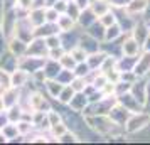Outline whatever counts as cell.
<instances>
[{"label": "cell", "instance_id": "obj_28", "mask_svg": "<svg viewBox=\"0 0 150 145\" xmlns=\"http://www.w3.org/2000/svg\"><path fill=\"white\" fill-rule=\"evenodd\" d=\"M122 35H123V30L116 22L105 29V41H116V39L122 37Z\"/></svg>", "mask_w": 150, "mask_h": 145}, {"label": "cell", "instance_id": "obj_41", "mask_svg": "<svg viewBox=\"0 0 150 145\" xmlns=\"http://www.w3.org/2000/svg\"><path fill=\"white\" fill-rule=\"evenodd\" d=\"M69 84H71V88H73L74 91H83L84 90V86L88 84V81H86L84 78H81V76H74L73 78V81H71Z\"/></svg>", "mask_w": 150, "mask_h": 145}, {"label": "cell", "instance_id": "obj_42", "mask_svg": "<svg viewBox=\"0 0 150 145\" xmlns=\"http://www.w3.org/2000/svg\"><path fill=\"white\" fill-rule=\"evenodd\" d=\"M66 51L61 47V46H57V47H51L47 51V57H51V59H56V61H59L62 57V54H64Z\"/></svg>", "mask_w": 150, "mask_h": 145}, {"label": "cell", "instance_id": "obj_6", "mask_svg": "<svg viewBox=\"0 0 150 145\" xmlns=\"http://www.w3.org/2000/svg\"><path fill=\"white\" fill-rule=\"evenodd\" d=\"M83 32H78V29H71V30H64V32H59V37H61V47L68 52L73 47H76L79 44V37H81Z\"/></svg>", "mask_w": 150, "mask_h": 145}, {"label": "cell", "instance_id": "obj_26", "mask_svg": "<svg viewBox=\"0 0 150 145\" xmlns=\"http://www.w3.org/2000/svg\"><path fill=\"white\" fill-rule=\"evenodd\" d=\"M147 4H149L147 0H130L127 4V7H125V12H128L130 15H135L138 12H145Z\"/></svg>", "mask_w": 150, "mask_h": 145}, {"label": "cell", "instance_id": "obj_13", "mask_svg": "<svg viewBox=\"0 0 150 145\" xmlns=\"http://www.w3.org/2000/svg\"><path fill=\"white\" fill-rule=\"evenodd\" d=\"M116 101L122 105V106H125L127 110H130L132 113H135L137 110H140V108H142V105L138 103V100H137L130 91L122 93V95H116Z\"/></svg>", "mask_w": 150, "mask_h": 145}, {"label": "cell", "instance_id": "obj_23", "mask_svg": "<svg viewBox=\"0 0 150 145\" xmlns=\"http://www.w3.org/2000/svg\"><path fill=\"white\" fill-rule=\"evenodd\" d=\"M62 86H64V84H61L59 81H56V79H44V83H42V88L46 91V95H47L49 98H52V100L57 98V95H59L61 90H62Z\"/></svg>", "mask_w": 150, "mask_h": 145}, {"label": "cell", "instance_id": "obj_2", "mask_svg": "<svg viewBox=\"0 0 150 145\" xmlns=\"http://www.w3.org/2000/svg\"><path fill=\"white\" fill-rule=\"evenodd\" d=\"M29 105L32 111H49L52 108L47 95H44L41 90H32L29 93Z\"/></svg>", "mask_w": 150, "mask_h": 145}, {"label": "cell", "instance_id": "obj_5", "mask_svg": "<svg viewBox=\"0 0 150 145\" xmlns=\"http://www.w3.org/2000/svg\"><path fill=\"white\" fill-rule=\"evenodd\" d=\"M47 44H46V39L44 37H32L30 41L27 42V52L29 56H37V57H47Z\"/></svg>", "mask_w": 150, "mask_h": 145}, {"label": "cell", "instance_id": "obj_24", "mask_svg": "<svg viewBox=\"0 0 150 145\" xmlns=\"http://www.w3.org/2000/svg\"><path fill=\"white\" fill-rule=\"evenodd\" d=\"M89 8L95 12L96 17H101L103 14H106L108 10H111V5H110L108 0H91Z\"/></svg>", "mask_w": 150, "mask_h": 145}, {"label": "cell", "instance_id": "obj_55", "mask_svg": "<svg viewBox=\"0 0 150 145\" xmlns=\"http://www.w3.org/2000/svg\"><path fill=\"white\" fill-rule=\"evenodd\" d=\"M0 111H5V106H4V101H2V98H0Z\"/></svg>", "mask_w": 150, "mask_h": 145}, {"label": "cell", "instance_id": "obj_20", "mask_svg": "<svg viewBox=\"0 0 150 145\" xmlns=\"http://www.w3.org/2000/svg\"><path fill=\"white\" fill-rule=\"evenodd\" d=\"M105 29H106V27H105L98 19H96L91 25H88V27L84 29V32H86L88 35H91V37H95L96 41L103 42V41H105Z\"/></svg>", "mask_w": 150, "mask_h": 145}, {"label": "cell", "instance_id": "obj_53", "mask_svg": "<svg viewBox=\"0 0 150 145\" xmlns=\"http://www.w3.org/2000/svg\"><path fill=\"white\" fill-rule=\"evenodd\" d=\"M54 2H57V0H46V7H51Z\"/></svg>", "mask_w": 150, "mask_h": 145}, {"label": "cell", "instance_id": "obj_1", "mask_svg": "<svg viewBox=\"0 0 150 145\" xmlns=\"http://www.w3.org/2000/svg\"><path fill=\"white\" fill-rule=\"evenodd\" d=\"M150 125V113H143V111H135L132 113L127 120V123L123 125V128L127 133H137V132L143 130L145 127Z\"/></svg>", "mask_w": 150, "mask_h": 145}, {"label": "cell", "instance_id": "obj_34", "mask_svg": "<svg viewBox=\"0 0 150 145\" xmlns=\"http://www.w3.org/2000/svg\"><path fill=\"white\" fill-rule=\"evenodd\" d=\"M73 78H74V73H73V69H64L62 68L59 71V74L56 76V81H59L61 84H69L73 81Z\"/></svg>", "mask_w": 150, "mask_h": 145}, {"label": "cell", "instance_id": "obj_9", "mask_svg": "<svg viewBox=\"0 0 150 145\" xmlns=\"http://www.w3.org/2000/svg\"><path fill=\"white\" fill-rule=\"evenodd\" d=\"M29 81H30V74L27 71H24V69L17 68L10 73V86H14V88L22 90V88H25L29 84Z\"/></svg>", "mask_w": 150, "mask_h": 145}, {"label": "cell", "instance_id": "obj_43", "mask_svg": "<svg viewBox=\"0 0 150 145\" xmlns=\"http://www.w3.org/2000/svg\"><path fill=\"white\" fill-rule=\"evenodd\" d=\"M8 86H10V73L0 69V91L8 88Z\"/></svg>", "mask_w": 150, "mask_h": 145}, {"label": "cell", "instance_id": "obj_11", "mask_svg": "<svg viewBox=\"0 0 150 145\" xmlns=\"http://www.w3.org/2000/svg\"><path fill=\"white\" fill-rule=\"evenodd\" d=\"M88 103H89L88 96H86L83 91H76L74 95H73V98L69 100L68 106L73 111H76V113H81V115H83V111H84V108L88 106Z\"/></svg>", "mask_w": 150, "mask_h": 145}, {"label": "cell", "instance_id": "obj_17", "mask_svg": "<svg viewBox=\"0 0 150 145\" xmlns=\"http://www.w3.org/2000/svg\"><path fill=\"white\" fill-rule=\"evenodd\" d=\"M133 73L137 74V78H143L145 74L150 73V52L147 51L142 57H138L133 66Z\"/></svg>", "mask_w": 150, "mask_h": 145}, {"label": "cell", "instance_id": "obj_14", "mask_svg": "<svg viewBox=\"0 0 150 145\" xmlns=\"http://www.w3.org/2000/svg\"><path fill=\"white\" fill-rule=\"evenodd\" d=\"M7 49L12 54L17 56V57H22L27 52V42L19 39V37H15V35H10L7 39Z\"/></svg>", "mask_w": 150, "mask_h": 145}, {"label": "cell", "instance_id": "obj_30", "mask_svg": "<svg viewBox=\"0 0 150 145\" xmlns=\"http://www.w3.org/2000/svg\"><path fill=\"white\" fill-rule=\"evenodd\" d=\"M149 34H150V30L147 29L145 24H137L135 29H133V39H137L138 44H143L145 39L149 37Z\"/></svg>", "mask_w": 150, "mask_h": 145}, {"label": "cell", "instance_id": "obj_18", "mask_svg": "<svg viewBox=\"0 0 150 145\" xmlns=\"http://www.w3.org/2000/svg\"><path fill=\"white\" fill-rule=\"evenodd\" d=\"M61 30H59V27H57V24L56 22H44V24H41V25H37V27H34V35L35 37H49V35L52 34H59Z\"/></svg>", "mask_w": 150, "mask_h": 145}, {"label": "cell", "instance_id": "obj_3", "mask_svg": "<svg viewBox=\"0 0 150 145\" xmlns=\"http://www.w3.org/2000/svg\"><path fill=\"white\" fill-rule=\"evenodd\" d=\"M44 61H46V57H37V56L24 54L22 57H19V66H17V68L27 71L29 74H34V73H37V71L42 69Z\"/></svg>", "mask_w": 150, "mask_h": 145}, {"label": "cell", "instance_id": "obj_52", "mask_svg": "<svg viewBox=\"0 0 150 145\" xmlns=\"http://www.w3.org/2000/svg\"><path fill=\"white\" fill-rule=\"evenodd\" d=\"M143 44H145V49H147V51L150 52V34H149V37L145 39V42H143Z\"/></svg>", "mask_w": 150, "mask_h": 145}, {"label": "cell", "instance_id": "obj_15", "mask_svg": "<svg viewBox=\"0 0 150 145\" xmlns=\"http://www.w3.org/2000/svg\"><path fill=\"white\" fill-rule=\"evenodd\" d=\"M79 47L86 52V54H91V52H96V51H100V46H101V42L96 41L95 37H91L88 35L86 32H83L81 37H79V44H78Z\"/></svg>", "mask_w": 150, "mask_h": 145}, {"label": "cell", "instance_id": "obj_47", "mask_svg": "<svg viewBox=\"0 0 150 145\" xmlns=\"http://www.w3.org/2000/svg\"><path fill=\"white\" fill-rule=\"evenodd\" d=\"M51 7H54L56 10H57V14H64L66 12V7H68V2L66 0H57V2H54Z\"/></svg>", "mask_w": 150, "mask_h": 145}, {"label": "cell", "instance_id": "obj_49", "mask_svg": "<svg viewBox=\"0 0 150 145\" xmlns=\"http://www.w3.org/2000/svg\"><path fill=\"white\" fill-rule=\"evenodd\" d=\"M15 5H17V0H2L4 12H7V10H14Z\"/></svg>", "mask_w": 150, "mask_h": 145}, {"label": "cell", "instance_id": "obj_44", "mask_svg": "<svg viewBox=\"0 0 150 145\" xmlns=\"http://www.w3.org/2000/svg\"><path fill=\"white\" fill-rule=\"evenodd\" d=\"M59 15L61 14H57L54 7H46V22H57Z\"/></svg>", "mask_w": 150, "mask_h": 145}, {"label": "cell", "instance_id": "obj_31", "mask_svg": "<svg viewBox=\"0 0 150 145\" xmlns=\"http://www.w3.org/2000/svg\"><path fill=\"white\" fill-rule=\"evenodd\" d=\"M76 91L71 88V84H64L62 86V90H61V93L57 95V103H62V105H68L69 103V100L73 98V95H74Z\"/></svg>", "mask_w": 150, "mask_h": 145}, {"label": "cell", "instance_id": "obj_4", "mask_svg": "<svg viewBox=\"0 0 150 145\" xmlns=\"http://www.w3.org/2000/svg\"><path fill=\"white\" fill-rule=\"evenodd\" d=\"M15 37H19L22 41L29 42L32 37H34V27L29 24L27 17H21V19H17L15 22V27H14V34Z\"/></svg>", "mask_w": 150, "mask_h": 145}, {"label": "cell", "instance_id": "obj_29", "mask_svg": "<svg viewBox=\"0 0 150 145\" xmlns=\"http://www.w3.org/2000/svg\"><path fill=\"white\" fill-rule=\"evenodd\" d=\"M5 113H7L8 122H12V123H17V122H19V120L22 118V113H24V110H22L21 105L17 103V105H12V106L5 108Z\"/></svg>", "mask_w": 150, "mask_h": 145}, {"label": "cell", "instance_id": "obj_35", "mask_svg": "<svg viewBox=\"0 0 150 145\" xmlns=\"http://www.w3.org/2000/svg\"><path fill=\"white\" fill-rule=\"evenodd\" d=\"M64 14H68L73 21H78V17H79V14H81V8L76 5L74 0H69L68 2V7H66V12Z\"/></svg>", "mask_w": 150, "mask_h": 145}, {"label": "cell", "instance_id": "obj_56", "mask_svg": "<svg viewBox=\"0 0 150 145\" xmlns=\"http://www.w3.org/2000/svg\"><path fill=\"white\" fill-rule=\"evenodd\" d=\"M66 2H69V0H66Z\"/></svg>", "mask_w": 150, "mask_h": 145}, {"label": "cell", "instance_id": "obj_51", "mask_svg": "<svg viewBox=\"0 0 150 145\" xmlns=\"http://www.w3.org/2000/svg\"><path fill=\"white\" fill-rule=\"evenodd\" d=\"M5 123H8V118H7V113L5 111H0V130Z\"/></svg>", "mask_w": 150, "mask_h": 145}, {"label": "cell", "instance_id": "obj_45", "mask_svg": "<svg viewBox=\"0 0 150 145\" xmlns=\"http://www.w3.org/2000/svg\"><path fill=\"white\" fill-rule=\"evenodd\" d=\"M46 44H47L49 49L61 46V37H59V34H52V35H49V37H46Z\"/></svg>", "mask_w": 150, "mask_h": 145}, {"label": "cell", "instance_id": "obj_19", "mask_svg": "<svg viewBox=\"0 0 150 145\" xmlns=\"http://www.w3.org/2000/svg\"><path fill=\"white\" fill-rule=\"evenodd\" d=\"M106 52L105 51H96V52H91V54H88V57H86V62H88V66L93 71H100V68H101V64H103V61L106 59Z\"/></svg>", "mask_w": 150, "mask_h": 145}, {"label": "cell", "instance_id": "obj_12", "mask_svg": "<svg viewBox=\"0 0 150 145\" xmlns=\"http://www.w3.org/2000/svg\"><path fill=\"white\" fill-rule=\"evenodd\" d=\"M0 98H2V101H4V106L8 108V106H12V105L19 103L21 90H19V88H14V86H8V88L0 91Z\"/></svg>", "mask_w": 150, "mask_h": 145}, {"label": "cell", "instance_id": "obj_40", "mask_svg": "<svg viewBox=\"0 0 150 145\" xmlns=\"http://www.w3.org/2000/svg\"><path fill=\"white\" fill-rule=\"evenodd\" d=\"M68 52H69L71 56H73L74 59H76V62L86 61V57H88V54H86V52H84V51H83V49L79 47V46H76V47H73L71 51H68Z\"/></svg>", "mask_w": 150, "mask_h": 145}, {"label": "cell", "instance_id": "obj_32", "mask_svg": "<svg viewBox=\"0 0 150 145\" xmlns=\"http://www.w3.org/2000/svg\"><path fill=\"white\" fill-rule=\"evenodd\" d=\"M68 132V127H66V123L64 122H59V123H56V125H52L51 128H49V135L54 138L56 142H57V138L61 137L62 133H66Z\"/></svg>", "mask_w": 150, "mask_h": 145}, {"label": "cell", "instance_id": "obj_39", "mask_svg": "<svg viewBox=\"0 0 150 145\" xmlns=\"http://www.w3.org/2000/svg\"><path fill=\"white\" fill-rule=\"evenodd\" d=\"M98 21L101 22L105 27H108V25H111V24H115V22H116V17H115L113 8H111V10H108L106 14H103L101 17H98Z\"/></svg>", "mask_w": 150, "mask_h": 145}, {"label": "cell", "instance_id": "obj_48", "mask_svg": "<svg viewBox=\"0 0 150 145\" xmlns=\"http://www.w3.org/2000/svg\"><path fill=\"white\" fill-rule=\"evenodd\" d=\"M111 8H125L130 0H108Z\"/></svg>", "mask_w": 150, "mask_h": 145}, {"label": "cell", "instance_id": "obj_38", "mask_svg": "<svg viewBox=\"0 0 150 145\" xmlns=\"http://www.w3.org/2000/svg\"><path fill=\"white\" fill-rule=\"evenodd\" d=\"M59 62H61V66L64 69H74V66H76V59L69 52H64L62 57L59 59Z\"/></svg>", "mask_w": 150, "mask_h": 145}, {"label": "cell", "instance_id": "obj_8", "mask_svg": "<svg viewBox=\"0 0 150 145\" xmlns=\"http://www.w3.org/2000/svg\"><path fill=\"white\" fill-rule=\"evenodd\" d=\"M17 66H19V57L15 54H12V52L5 47L0 52V69H4V71H7V73H12L14 69H17Z\"/></svg>", "mask_w": 150, "mask_h": 145}, {"label": "cell", "instance_id": "obj_33", "mask_svg": "<svg viewBox=\"0 0 150 145\" xmlns=\"http://www.w3.org/2000/svg\"><path fill=\"white\" fill-rule=\"evenodd\" d=\"M93 69L88 66V62L86 61H81V62H76L74 69H73V73H74V76H81V78H86L91 73Z\"/></svg>", "mask_w": 150, "mask_h": 145}, {"label": "cell", "instance_id": "obj_22", "mask_svg": "<svg viewBox=\"0 0 150 145\" xmlns=\"http://www.w3.org/2000/svg\"><path fill=\"white\" fill-rule=\"evenodd\" d=\"M96 19H98V17L95 15V12H93L89 7H86V8H83L81 10V14H79L78 21H76V25L81 27V29H86L88 25H91Z\"/></svg>", "mask_w": 150, "mask_h": 145}, {"label": "cell", "instance_id": "obj_25", "mask_svg": "<svg viewBox=\"0 0 150 145\" xmlns=\"http://www.w3.org/2000/svg\"><path fill=\"white\" fill-rule=\"evenodd\" d=\"M0 132H2V135L5 137V140L10 142V144H12L15 138L21 135V133H19V128H17V123H12V122L5 123L4 127H2V130H0Z\"/></svg>", "mask_w": 150, "mask_h": 145}, {"label": "cell", "instance_id": "obj_10", "mask_svg": "<svg viewBox=\"0 0 150 145\" xmlns=\"http://www.w3.org/2000/svg\"><path fill=\"white\" fill-rule=\"evenodd\" d=\"M62 69L61 62L56 61V59H51V57H46V61L42 64V74L46 79H56V76L59 74V71Z\"/></svg>", "mask_w": 150, "mask_h": 145}, {"label": "cell", "instance_id": "obj_21", "mask_svg": "<svg viewBox=\"0 0 150 145\" xmlns=\"http://www.w3.org/2000/svg\"><path fill=\"white\" fill-rule=\"evenodd\" d=\"M140 46H142V44H138L137 39L127 37V39L122 42V54H125V56H138Z\"/></svg>", "mask_w": 150, "mask_h": 145}, {"label": "cell", "instance_id": "obj_50", "mask_svg": "<svg viewBox=\"0 0 150 145\" xmlns=\"http://www.w3.org/2000/svg\"><path fill=\"white\" fill-rule=\"evenodd\" d=\"M76 2V5H78V7L81 8H86V7H89V4H91V0H74Z\"/></svg>", "mask_w": 150, "mask_h": 145}, {"label": "cell", "instance_id": "obj_16", "mask_svg": "<svg viewBox=\"0 0 150 145\" xmlns=\"http://www.w3.org/2000/svg\"><path fill=\"white\" fill-rule=\"evenodd\" d=\"M27 21L32 27H37L46 22V7H32L27 12Z\"/></svg>", "mask_w": 150, "mask_h": 145}, {"label": "cell", "instance_id": "obj_37", "mask_svg": "<svg viewBox=\"0 0 150 145\" xmlns=\"http://www.w3.org/2000/svg\"><path fill=\"white\" fill-rule=\"evenodd\" d=\"M17 128H19V133L21 135L27 137L29 133L34 130V125H32V122H29V120H19L17 122Z\"/></svg>", "mask_w": 150, "mask_h": 145}, {"label": "cell", "instance_id": "obj_46", "mask_svg": "<svg viewBox=\"0 0 150 145\" xmlns=\"http://www.w3.org/2000/svg\"><path fill=\"white\" fill-rule=\"evenodd\" d=\"M34 5V0H17V5L15 8H19V10H24V12H29L30 8Z\"/></svg>", "mask_w": 150, "mask_h": 145}, {"label": "cell", "instance_id": "obj_36", "mask_svg": "<svg viewBox=\"0 0 150 145\" xmlns=\"http://www.w3.org/2000/svg\"><path fill=\"white\" fill-rule=\"evenodd\" d=\"M57 142H61V144H76V142H79V135L74 133L73 130H68L66 133H62L61 137L57 138Z\"/></svg>", "mask_w": 150, "mask_h": 145}, {"label": "cell", "instance_id": "obj_27", "mask_svg": "<svg viewBox=\"0 0 150 145\" xmlns=\"http://www.w3.org/2000/svg\"><path fill=\"white\" fill-rule=\"evenodd\" d=\"M56 24H57V27H59L61 32H64V30H71V29L76 27V21H73L68 14H61L59 17H57V22H56Z\"/></svg>", "mask_w": 150, "mask_h": 145}, {"label": "cell", "instance_id": "obj_54", "mask_svg": "<svg viewBox=\"0 0 150 145\" xmlns=\"http://www.w3.org/2000/svg\"><path fill=\"white\" fill-rule=\"evenodd\" d=\"M0 144H7V140H5L4 135H2V132H0Z\"/></svg>", "mask_w": 150, "mask_h": 145}, {"label": "cell", "instance_id": "obj_7", "mask_svg": "<svg viewBox=\"0 0 150 145\" xmlns=\"http://www.w3.org/2000/svg\"><path fill=\"white\" fill-rule=\"evenodd\" d=\"M130 115H132V111L127 110L125 106H122L118 101H116V103L111 106V110L108 111V117L111 118L116 125H120V127H123V125L127 123V120H128Z\"/></svg>", "mask_w": 150, "mask_h": 145}]
</instances>
